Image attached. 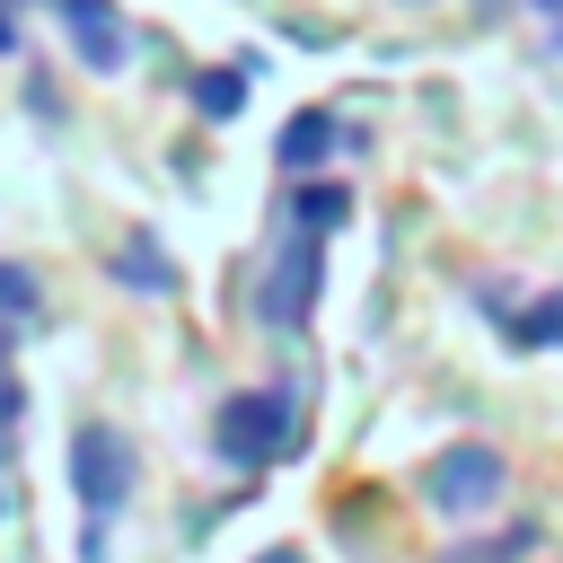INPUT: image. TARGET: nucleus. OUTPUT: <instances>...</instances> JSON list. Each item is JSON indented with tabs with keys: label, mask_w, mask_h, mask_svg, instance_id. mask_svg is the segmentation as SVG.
Wrapping results in <instances>:
<instances>
[{
	"label": "nucleus",
	"mask_w": 563,
	"mask_h": 563,
	"mask_svg": "<svg viewBox=\"0 0 563 563\" xmlns=\"http://www.w3.org/2000/svg\"><path fill=\"white\" fill-rule=\"evenodd\" d=\"M62 26H70V44H79V62L88 70H123V18H114V0H62Z\"/></svg>",
	"instance_id": "423d86ee"
},
{
	"label": "nucleus",
	"mask_w": 563,
	"mask_h": 563,
	"mask_svg": "<svg viewBox=\"0 0 563 563\" xmlns=\"http://www.w3.org/2000/svg\"><path fill=\"white\" fill-rule=\"evenodd\" d=\"M0 308H9V317H35V308H44L35 273H26V264H9V255H0Z\"/></svg>",
	"instance_id": "9b49d317"
},
{
	"label": "nucleus",
	"mask_w": 563,
	"mask_h": 563,
	"mask_svg": "<svg viewBox=\"0 0 563 563\" xmlns=\"http://www.w3.org/2000/svg\"><path fill=\"white\" fill-rule=\"evenodd\" d=\"M255 563H299V554H290V545H273V554H255Z\"/></svg>",
	"instance_id": "2eb2a0df"
},
{
	"label": "nucleus",
	"mask_w": 563,
	"mask_h": 563,
	"mask_svg": "<svg viewBox=\"0 0 563 563\" xmlns=\"http://www.w3.org/2000/svg\"><path fill=\"white\" fill-rule=\"evenodd\" d=\"M70 484H79V510L106 528L123 501H132V484H141V449L123 440V431H106V422H88L79 440H70Z\"/></svg>",
	"instance_id": "f03ea898"
},
{
	"label": "nucleus",
	"mask_w": 563,
	"mask_h": 563,
	"mask_svg": "<svg viewBox=\"0 0 563 563\" xmlns=\"http://www.w3.org/2000/svg\"><path fill=\"white\" fill-rule=\"evenodd\" d=\"M528 9H537V18H563V0H528Z\"/></svg>",
	"instance_id": "4468645a"
},
{
	"label": "nucleus",
	"mask_w": 563,
	"mask_h": 563,
	"mask_svg": "<svg viewBox=\"0 0 563 563\" xmlns=\"http://www.w3.org/2000/svg\"><path fill=\"white\" fill-rule=\"evenodd\" d=\"M0 352H9V325H0Z\"/></svg>",
	"instance_id": "dca6fc26"
},
{
	"label": "nucleus",
	"mask_w": 563,
	"mask_h": 563,
	"mask_svg": "<svg viewBox=\"0 0 563 563\" xmlns=\"http://www.w3.org/2000/svg\"><path fill=\"white\" fill-rule=\"evenodd\" d=\"M290 431H299V396H290V387H255V396H229V405H220L211 449H220L229 466H264V457L290 449Z\"/></svg>",
	"instance_id": "f257e3e1"
},
{
	"label": "nucleus",
	"mask_w": 563,
	"mask_h": 563,
	"mask_svg": "<svg viewBox=\"0 0 563 563\" xmlns=\"http://www.w3.org/2000/svg\"><path fill=\"white\" fill-rule=\"evenodd\" d=\"M106 273H114L132 299H167V290H176V264H167V246H158L150 229H123L114 255H106Z\"/></svg>",
	"instance_id": "39448f33"
},
{
	"label": "nucleus",
	"mask_w": 563,
	"mask_h": 563,
	"mask_svg": "<svg viewBox=\"0 0 563 563\" xmlns=\"http://www.w3.org/2000/svg\"><path fill=\"white\" fill-rule=\"evenodd\" d=\"M317 158H334V114H290V123H282V167L299 176V167H317Z\"/></svg>",
	"instance_id": "0eeeda50"
},
{
	"label": "nucleus",
	"mask_w": 563,
	"mask_h": 563,
	"mask_svg": "<svg viewBox=\"0 0 563 563\" xmlns=\"http://www.w3.org/2000/svg\"><path fill=\"white\" fill-rule=\"evenodd\" d=\"M343 220V185H308V194H290V229H308V238H325Z\"/></svg>",
	"instance_id": "6e6552de"
},
{
	"label": "nucleus",
	"mask_w": 563,
	"mask_h": 563,
	"mask_svg": "<svg viewBox=\"0 0 563 563\" xmlns=\"http://www.w3.org/2000/svg\"><path fill=\"white\" fill-rule=\"evenodd\" d=\"M317 282H325V264H317V238H308V229H290L282 264H273V273H264V290H255V317H264V325H308V308H317Z\"/></svg>",
	"instance_id": "20e7f679"
},
{
	"label": "nucleus",
	"mask_w": 563,
	"mask_h": 563,
	"mask_svg": "<svg viewBox=\"0 0 563 563\" xmlns=\"http://www.w3.org/2000/svg\"><path fill=\"white\" fill-rule=\"evenodd\" d=\"M194 106H202V114H211V123H229V114H238V106H246V70H211V79H202V88H194Z\"/></svg>",
	"instance_id": "9d476101"
},
{
	"label": "nucleus",
	"mask_w": 563,
	"mask_h": 563,
	"mask_svg": "<svg viewBox=\"0 0 563 563\" xmlns=\"http://www.w3.org/2000/svg\"><path fill=\"white\" fill-rule=\"evenodd\" d=\"M510 343H528V352L537 343H563V290H545L528 317H510Z\"/></svg>",
	"instance_id": "1a4fd4ad"
},
{
	"label": "nucleus",
	"mask_w": 563,
	"mask_h": 563,
	"mask_svg": "<svg viewBox=\"0 0 563 563\" xmlns=\"http://www.w3.org/2000/svg\"><path fill=\"white\" fill-rule=\"evenodd\" d=\"M422 493H431V510H449V519H484V510L510 493V457H501V449H484V440H457V449H440V457H431Z\"/></svg>",
	"instance_id": "7ed1b4c3"
},
{
	"label": "nucleus",
	"mask_w": 563,
	"mask_h": 563,
	"mask_svg": "<svg viewBox=\"0 0 563 563\" xmlns=\"http://www.w3.org/2000/svg\"><path fill=\"white\" fill-rule=\"evenodd\" d=\"M9 44H18V18H9V0H0V53H9Z\"/></svg>",
	"instance_id": "ddd939ff"
},
{
	"label": "nucleus",
	"mask_w": 563,
	"mask_h": 563,
	"mask_svg": "<svg viewBox=\"0 0 563 563\" xmlns=\"http://www.w3.org/2000/svg\"><path fill=\"white\" fill-rule=\"evenodd\" d=\"M18 405H26V396H18V378L0 369V422H18Z\"/></svg>",
	"instance_id": "f8f14e48"
}]
</instances>
